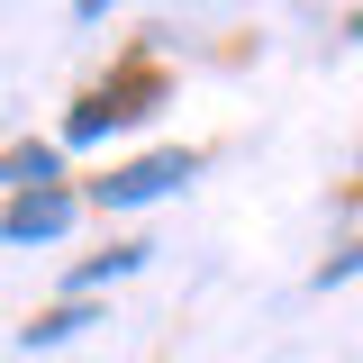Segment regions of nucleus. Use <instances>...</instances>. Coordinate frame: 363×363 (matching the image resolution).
I'll return each instance as SVG.
<instances>
[{
	"instance_id": "20e7f679",
	"label": "nucleus",
	"mask_w": 363,
	"mask_h": 363,
	"mask_svg": "<svg viewBox=\"0 0 363 363\" xmlns=\"http://www.w3.org/2000/svg\"><path fill=\"white\" fill-rule=\"evenodd\" d=\"M0 182H9V200H18V191H55V182H64V155H55V145H9V155H0Z\"/></svg>"
},
{
	"instance_id": "6e6552de",
	"label": "nucleus",
	"mask_w": 363,
	"mask_h": 363,
	"mask_svg": "<svg viewBox=\"0 0 363 363\" xmlns=\"http://www.w3.org/2000/svg\"><path fill=\"white\" fill-rule=\"evenodd\" d=\"M345 37H354V45H363V9H354V18H345Z\"/></svg>"
},
{
	"instance_id": "0eeeda50",
	"label": "nucleus",
	"mask_w": 363,
	"mask_h": 363,
	"mask_svg": "<svg viewBox=\"0 0 363 363\" xmlns=\"http://www.w3.org/2000/svg\"><path fill=\"white\" fill-rule=\"evenodd\" d=\"M354 272H363V236H354V245H336V255L318 264V291H336V281H354Z\"/></svg>"
},
{
	"instance_id": "39448f33",
	"label": "nucleus",
	"mask_w": 363,
	"mask_h": 363,
	"mask_svg": "<svg viewBox=\"0 0 363 363\" xmlns=\"http://www.w3.org/2000/svg\"><path fill=\"white\" fill-rule=\"evenodd\" d=\"M82 327H100V309H91V300H64V309H37V318H28L18 345L37 354V345H64V336H82Z\"/></svg>"
},
{
	"instance_id": "7ed1b4c3",
	"label": "nucleus",
	"mask_w": 363,
	"mask_h": 363,
	"mask_svg": "<svg viewBox=\"0 0 363 363\" xmlns=\"http://www.w3.org/2000/svg\"><path fill=\"white\" fill-rule=\"evenodd\" d=\"M73 209H82V200H73L64 182H55V191H18V200L0 209V236H9V245H37V236H64V227H73Z\"/></svg>"
},
{
	"instance_id": "423d86ee",
	"label": "nucleus",
	"mask_w": 363,
	"mask_h": 363,
	"mask_svg": "<svg viewBox=\"0 0 363 363\" xmlns=\"http://www.w3.org/2000/svg\"><path fill=\"white\" fill-rule=\"evenodd\" d=\"M145 255H155V245H109V255H91V264H73V300H91L100 281H118V272H136Z\"/></svg>"
},
{
	"instance_id": "f257e3e1",
	"label": "nucleus",
	"mask_w": 363,
	"mask_h": 363,
	"mask_svg": "<svg viewBox=\"0 0 363 363\" xmlns=\"http://www.w3.org/2000/svg\"><path fill=\"white\" fill-rule=\"evenodd\" d=\"M155 100H164V82H155V73L136 64V73H118V82H100V91H82V100H73V118H64V145H100L109 128L145 118Z\"/></svg>"
},
{
	"instance_id": "f03ea898",
	"label": "nucleus",
	"mask_w": 363,
	"mask_h": 363,
	"mask_svg": "<svg viewBox=\"0 0 363 363\" xmlns=\"http://www.w3.org/2000/svg\"><path fill=\"white\" fill-rule=\"evenodd\" d=\"M191 173H200V155H191V145H164V155H136V164H118V173H100L91 200H100V209H145V200L182 191Z\"/></svg>"
}]
</instances>
